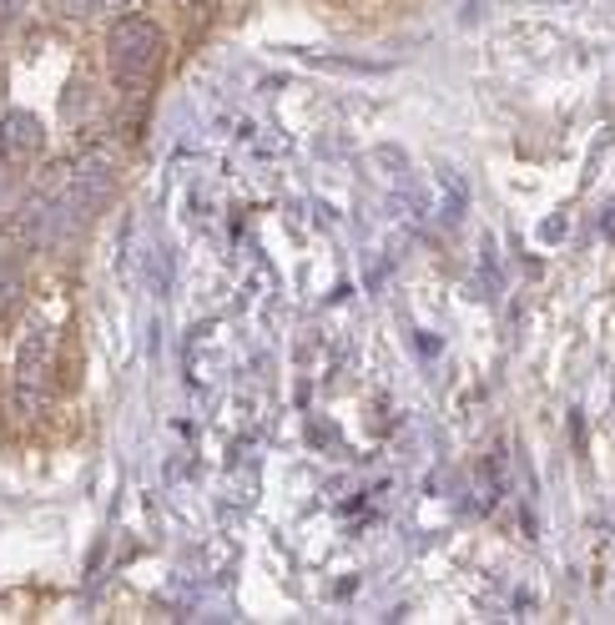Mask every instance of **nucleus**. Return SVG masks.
I'll use <instances>...</instances> for the list:
<instances>
[{"instance_id":"f257e3e1","label":"nucleus","mask_w":615,"mask_h":625,"mask_svg":"<svg viewBox=\"0 0 615 625\" xmlns=\"http://www.w3.org/2000/svg\"><path fill=\"white\" fill-rule=\"evenodd\" d=\"M106 51H111V66H117V76L127 81H146L157 71L162 51H167V36H162L157 21H146V15H121L111 36H106Z\"/></svg>"},{"instance_id":"f03ea898","label":"nucleus","mask_w":615,"mask_h":625,"mask_svg":"<svg viewBox=\"0 0 615 625\" xmlns=\"http://www.w3.org/2000/svg\"><path fill=\"white\" fill-rule=\"evenodd\" d=\"M46 378H51V333L31 328L15 358V409L36 418L46 409Z\"/></svg>"},{"instance_id":"7ed1b4c3","label":"nucleus","mask_w":615,"mask_h":625,"mask_svg":"<svg viewBox=\"0 0 615 625\" xmlns=\"http://www.w3.org/2000/svg\"><path fill=\"white\" fill-rule=\"evenodd\" d=\"M40 142H46L40 117H31V111H5V117H0V156H5V162L26 167V156H36Z\"/></svg>"},{"instance_id":"20e7f679","label":"nucleus","mask_w":615,"mask_h":625,"mask_svg":"<svg viewBox=\"0 0 615 625\" xmlns=\"http://www.w3.org/2000/svg\"><path fill=\"white\" fill-rule=\"evenodd\" d=\"M424 202H429V212L439 222H454L459 212L470 208V187H464V177H459L454 167H439V172H429V192H424Z\"/></svg>"},{"instance_id":"39448f33","label":"nucleus","mask_w":615,"mask_h":625,"mask_svg":"<svg viewBox=\"0 0 615 625\" xmlns=\"http://www.w3.org/2000/svg\"><path fill=\"white\" fill-rule=\"evenodd\" d=\"M96 11H106V15H117V21H121V15L142 11V0H96Z\"/></svg>"},{"instance_id":"423d86ee","label":"nucleus","mask_w":615,"mask_h":625,"mask_svg":"<svg viewBox=\"0 0 615 625\" xmlns=\"http://www.w3.org/2000/svg\"><path fill=\"white\" fill-rule=\"evenodd\" d=\"M26 5H31V0H0V21H15Z\"/></svg>"}]
</instances>
